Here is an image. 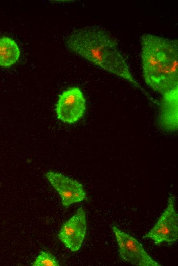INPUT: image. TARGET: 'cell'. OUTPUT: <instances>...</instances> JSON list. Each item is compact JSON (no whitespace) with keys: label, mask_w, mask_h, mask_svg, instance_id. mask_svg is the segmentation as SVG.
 <instances>
[{"label":"cell","mask_w":178,"mask_h":266,"mask_svg":"<svg viewBox=\"0 0 178 266\" xmlns=\"http://www.w3.org/2000/svg\"><path fill=\"white\" fill-rule=\"evenodd\" d=\"M65 43L70 50L95 65L127 80L146 94L145 91L132 76L115 39L105 29L91 26L75 30L68 35Z\"/></svg>","instance_id":"cell-1"},{"label":"cell","mask_w":178,"mask_h":266,"mask_svg":"<svg viewBox=\"0 0 178 266\" xmlns=\"http://www.w3.org/2000/svg\"><path fill=\"white\" fill-rule=\"evenodd\" d=\"M141 58L143 77L148 86L162 95L177 90V40L143 34Z\"/></svg>","instance_id":"cell-2"},{"label":"cell","mask_w":178,"mask_h":266,"mask_svg":"<svg viewBox=\"0 0 178 266\" xmlns=\"http://www.w3.org/2000/svg\"><path fill=\"white\" fill-rule=\"evenodd\" d=\"M112 231L118 245L119 255L123 260L138 266L161 265L147 254L142 245L135 238L116 226H112Z\"/></svg>","instance_id":"cell-3"},{"label":"cell","mask_w":178,"mask_h":266,"mask_svg":"<svg viewBox=\"0 0 178 266\" xmlns=\"http://www.w3.org/2000/svg\"><path fill=\"white\" fill-rule=\"evenodd\" d=\"M155 244L173 242L178 238V215L175 209V197L170 196L168 204L153 227L144 236Z\"/></svg>","instance_id":"cell-4"},{"label":"cell","mask_w":178,"mask_h":266,"mask_svg":"<svg viewBox=\"0 0 178 266\" xmlns=\"http://www.w3.org/2000/svg\"><path fill=\"white\" fill-rule=\"evenodd\" d=\"M85 109V99L78 87H71L63 91L59 96L55 108L58 119L68 124L78 121Z\"/></svg>","instance_id":"cell-5"},{"label":"cell","mask_w":178,"mask_h":266,"mask_svg":"<svg viewBox=\"0 0 178 266\" xmlns=\"http://www.w3.org/2000/svg\"><path fill=\"white\" fill-rule=\"evenodd\" d=\"M45 175L58 192L64 206L87 199L83 187L78 181L53 171H48Z\"/></svg>","instance_id":"cell-6"},{"label":"cell","mask_w":178,"mask_h":266,"mask_svg":"<svg viewBox=\"0 0 178 266\" xmlns=\"http://www.w3.org/2000/svg\"><path fill=\"white\" fill-rule=\"evenodd\" d=\"M85 212L82 207L62 226L58 235L59 239L70 250L78 251L81 247L86 232Z\"/></svg>","instance_id":"cell-7"},{"label":"cell","mask_w":178,"mask_h":266,"mask_svg":"<svg viewBox=\"0 0 178 266\" xmlns=\"http://www.w3.org/2000/svg\"><path fill=\"white\" fill-rule=\"evenodd\" d=\"M159 113V124L167 131H175L177 128V90L164 95Z\"/></svg>","instance_id":"cell-8"},{"label":"cell","mask_w":178,"mask_h":266,"mask_svg":"<svg viewBox=\"0 0 178 266\" xmlns=\"http://www.w3.org/2000/svg\"><path fill=\"white\" fill-rule=\"evenodd\" d=\"M20 55V49L15 40L7 36L0 37V66H12Z\"/></svg>","instance_id":"cell-9"},{"label":"cell","mask_w":178,"mask_h":266,"mask_svg":"<svg viewBox=\"0 0 178 266\" xmlns=\"http://www.w3.org/2000/svg\"><path fill=\"white\" fill-rule=\"evenodd\" d=\"M59 262L49 251H42L32 263L33 266H58Z\"/></svg>","instance_id":"cell-10"}]
</instances>
